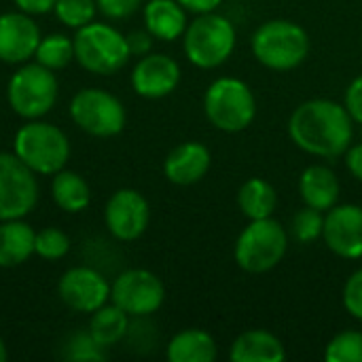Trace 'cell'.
I'll use <instances>...</instances> for the list:
<instances>
[{"instance_id":"cell-24","label":"cell","mask_w":362,"mask_h":362,"mask_svg":"<svg viewBox=\"0 0 362 362\" xmlns=\"http://www.w3.org/2000/svg\"><path fill=\"white\" fill-rule=\"evenodd\" d=\"M129 314H125L119 305L110 301V305H102L91 314L89 320V337L102 350L117 346L129 331Z\"/></svg>"},{"instance_id":"cell-27","label":"cell","mask_w":362,"mask_h":362,"mask_svg":"<svg viewBox=\"0 0 362 362\" xmlns=\"http://www.w3.org/2000/svg\"><path fill=\"white\" fill-rule=\"evenodd\" d=\"M325 231V212L312 206H303L291 221V235L299 244H310L322 238Z\"/></svg>"},{"instance_id":"cell-36","label":"cell","mask_w":362,"mask_h":362,"mask_svg":"<svg viewBox=\"0 0 362 362\" xmlns=\"http://www.w3.org/2000/svg\"><path fill=\"white\" fill-rule=\"evenodd\" d=\"M178 2L187 13H193V15L214 13L223 4V0H178Z\"/></svg>"},{"instance_id":"cell-9","label":"cell","mask_w":362,"mask_h":362,"mask_svg":"<svg viewBox=\"0 0 362 362\" xmlns=\"http://www.w3.org/2000/svg\"><path fill=\"white\" fill-rule=\"evenodd\" d=\"M70 119L89 136L112 138L123 132L127 115L117 95L100 87H87L72 95Z\"/></svg>"},{"instance_id":"cell-21","label":"cell","mask_w":362,"mask_h":362,"mask_svg":"<svg viewBox=\"0 0 362 362\" xmlns=\"http://www.w3.org/2000/svg\"><path fill=\"white\" fill-rule=\"evenodd\" d=\"M34 240L36 231L21 218L0 221V267L23 265L34 255Z\"/></svg>"},{"instance_id":"cell-23","label":"cell","mask_w":362,"mask_h":362,"mask_svg":"<svg viewBox=\"0 0 362 362\" xmlns=\"http://www.w3.org/2000/svg\"><path fill=\"white\" fill-rule=\"evenodd\" d=\"M51 197L55 206L68 214H78L87 210V206L91 204V191H89L87 180L81 174L66 170V168L53 174Z\"/></svg>"},{"instance_id":"cell-26","label":"cell","mask_w":362,"mask_h":362,"mask_svg":"<svg viewBox=\"0 0 362 362\" xmlns=\"http://www.w3.org/2000/svg\"><path fill=\"white\" fill-rule=\"evenodd\" d=\"M34 57L49 70H62L74 59V40L59 32L47 34L40 38Z\"/></svg>"},{"instance_id":"cell-18","label":"cell","mask_w":362,"mask_h":362,"mask_svg":"<svg viewBox=\"0 0 362 362\" xmlns=\"http://www.w3.org/2000/svg\"><path fill=\"white\" fill-rule=\"evenodd\" d=\"M229 358L233 362H282L286 348L278 335L265 329H250L233 339Z\"/></svg>"},{"instance_id":"cell-15","label":"cell","mask_w":362,"mask_h":362,"mask_svg":"<svg viewBox=\"0 0 362 362\" xmlns=\"http://www.w3.org/2000/svg\"><path fill=\"white\" fill-rule=\"evenodd\" d=\"M180 83V66L174 57L163 53L142 55L132 70V87L140 98L161 100L176 91Z\"/></svg>"},{"instance_id":"cell-4","label":"cell","mask_w":362,"mask_h":362,"mask_svg":"<svg viewBox=\"0 0 362 362\" xmlns=\"http://www.w3.org/2000/svg\"><path fill=\"white\" fill-rule=\"evenodd\" d=\"M235 42L238 32L233 23L216 11L197 15L182 34V49L187 59L202 70L223 66L231 57Z\"/></svg>"},{"instance_id":"cell-31","label":"cell","mask_w":362,"mask_h":362,"mask_svg":"<svg viewBox=\"0 0 362 362\" xmlns=\"http://www.w3.org/2000/svg\"><path fill=\"white\" fill-rule=\"evenodd\" d=\"M344 308L346 312L362 322V267L356 269L344 286Z\"/></svg>"},{"instance_id":"cell-13","label":"cell","mask_w":362,"mask_h":362,"mask_svg":"<svg viewBox=\"0 0 362 362\" xmlns=\"http://www.w3.org/2000/svg\"><path fill=\"white\" fill-rule=\"evenodd\" d=\"M57 295L66 308L81 314H93L110 301L108 280L93 267H72L57 282Z\"/></svg>"},{"instance_id":"cell-11","label":"cell","mask_w":362,"mask_h":362,"mask_svg":"<svg viewBox=\"0 0 362 362\" xmlns=\"http://www.w3.org/2000/svg\"><path fill=\"white\" fill-rule=\"evenodd\" d=\"M110 301L134 318H144L165 301V286L148 269H125L110 284Z\"/></svg>"},{"instance_id":"cell-3","label":"cell","mask_w":362,"mask_h":362,"mask_svg":"<svg viewBox=\"0 0 362 362\" xmlns=\"http://www.w3.org/2000/svg\"><path fill=\"white\" fill-rule=\"evenodd\" d=\"M13 153L40 176H53L64 170L70 159V142L62 127L47 121L30 119L21 125L13 140Z\"/></svg>"},{"instance_id":"cell-32","label":"cell","mask_w":362,"mask_h":362,"mask_svg":"<svg viewBox=\"0 0 362 362\" xmlns=\"http://www.w3.org/2000/svg\"><path fill=\"white\" fill-rule=\"evenodd\" d=\"M95 4L108 19H125L142 6V0H95Z\"/></svg>"},{"instance_id":"cell-34","label":"cell","mask_w":362,"mask_h":362,"mask_svg":"<svg viewBox=\"0 0 362 362\" xmlns=\"http://www.w3.org/2000/svg\"><path fill=\"white\" fill-rule=\"evenodd\" d=\"M125 38H127V45H129V53H132V55L142 57V55L151 53L153 34H151L148 30H136V32L127 34Z\"/></svg>"},{"instance_id":"cell-1","label":"cell","mask_w":362,"mask_h":362,"mask_svg":"<svg viewBox=\"0 0 362 362\" xmlns=\"http://www.w3.org/2000/svg\"><path fill=\"white\" fill-rule=\"evenodd\" d=\"M288 136L301 151L335 159L346 155L354 138V119L335 100L314 98L299 104L288 119Z\"/></svg>"},{"instance_id":"cell-25","label":"cell","mask_w":362,"mask_h":362,"mask_svg":"<svg viewBox=\"0 0 362 362\" xmlns=\"http://www.w3.org/2000/svg\"><path fill=\"white\" fill-rule=\"evenodd\" d=\"M238 206L248 221L269 218L278 208V193L272 182L263 178H248L238 191Z\"/></svg>"},{"instance_id":"cell-14","label":"cell","mask_w":362,"mask_h":362,"mask_svg":"<svg viewBox=\"0 0 362 362\" xmlns=\"http://www.w3.org/2000/svg\"><path fill=\"white\" fill-rule=\"evenodd\" d=\"M322 240L329 250L341 259H362V206L337 204L325 212Z\"/></svg>"},{"instance_id":"cell-17","label":"cell","mask_w":362,"mask_h":362,"mask_svg":"<svg viewBox=\"0 0 362 362\" xmlns=\"http://www.w3.org/2000/svg\"><path fill=\"white\" fill-rule=\"evenodd\" d=\"M212 155L210 148L202 142H182L172 148L163 161V174L172 185L191 187L210 172Z\"/></svg>"},{"instance_id":"cell-22","label":"cell","mask_w":362,"mask_h":362,"mask_svg":"<svg viewBox=\"0 0 362 362\" xmlns=\"http://www.w3.org/2000/svg\"><path fill=\"white\" fill-rule=\"evenodd\" d=\"M165 356L170 362H214L218 346L208 331L185 329L170 339Z\"/></svg>"},{"instance_id":"cell-12","label":"cell","mask_w":362,"mask_h":362,"mask_svg":"<svg viewBox=\"0 0 362 362\" xmlns=\"http://www.w3.org/2000/svg\"><path fill=\"white\" fill-rule=\"evenodd\" d=\"M104 223L115 240L134 242L148 229L151 206L140 191L119 189L104 206Z\"/></svg>"},{"instance_id":"cell-10","label":"cell","mask_w":362,"mask_h":362,"mask_svg":"<svg viewBox=\"0 0 362 362\" xmlns=\"http://www.w3.org/2000/svg\"><path fill=\"white\" fill-rule=\"evenodd\" d=\"M36 202V174L15 153H0V221L28 216Z\"/></svg>"},{"instance_id":"cell-2","label":"cell","mask_w":362,"mask_h":362,"mask_svg":"<svg viewBox=\"0 0 362 362\" xmlns=\"http://www.w3.org/2000/svg\"><path fill=\"white\" fill-rule=\"evenodd\" d=\"M250 47L261 66L288 72L308 59L312 40L303 25L291 19H269L255 30Z\"/></svg>"},{"instance_id":"cell-35","label":"cell","mask_w":362,"mask_h":362,"mask_svg":"<svg viewBox=\"0 0 362 362\" xmlns=\"http://www.w3.org/2000/svg\"><path fill=\"white\" fill-rule=\"evenodd\" d=\"M15 6L28 15H45L49 11H53L55 0H13Z\"/></svg>"},{"instance_id":"cell-33","label":"cell","mask_w":362,"mask_h":362,"mask_svg":"<svg viewBox=\"0 0 362 362\" xmlns=\"http://www.w3.org/2000/svg\"><path fill=\"white\" fill-rule=\"evenodd\" d=\"M344 106L348 108L350 117L354 119V123L362 125V74H358L346 89L344 95Z\"/></svg>"},{"instance_id":"cell-29","label":"cell","mask_w":362,"mask_h":362,"mask_svg":"<svg viewBox=\"0 0 362 362\" xmlns=\"http://www.w3.org/2000/svg\"><path fill=\"white\" fill-rule=\"evenodd\" d=\"M325 361L329 362H362V333L341 331L337 333L325 350Z\"/></svg>"},{"instance_id":"cell-37","label":"cell","mask_w":362,"mask_h":362,"mask_svg":"<svg viewBox=\"0 0 362 362\" xmlns=\"http://www.w3.org/2000/svg\"><path fill=\"white\" fill-rule=\"evenodd\" d=\"M346 165L350 170V174L362 182V142L358 144H352L348 151H346Z\"/></svg>"},{"instance_id":"cell-19","label":"cell","mask_w":362,"mask_h":362,"mask_svg":"<svg viewBox=\"0 0 362 362\" xmlns=\"http://www.w3.org/2000/svg\"><path fill=\"white\" fill-rule=\"evenodd\" d=\"M299 193L305 206L329 212L339 202L341 185L337 174L327 165H308L299 176Z\"/></svg>"},{"instance_id":"cell-20","label":"cell","mask_w":362,"mask_h":362,"mask_svg":"<svg viewBox=\"0 0 362 362\" xmlns=\"http://www.w3.org/2000/svg\"><path fill=\"white\" fill-rule=\"evenodd\" d=\"M144 28L157 40L172 42L180 38L189 25L187 11L180 6L178 0H148L142 11Z\"/></svg>"},{"instance_id":"cell-8","label":"cell","mask_w":362,"mask_h":362,"mask_svg":"<svg viewBox=\"0 0 362 362\" xmlns=\"http://www.w3.org/2000/svg\"><path fill=\"white\" fill-rule=\"evenodd\" d=\"M59 85L53 70L42 64H23L6 85V100L21 119H40L57 102Z\"/></svg>"},{"instance_id":"cell-28","label":"cell","mask_w":362,"mask_h":362,"mask_svg":"<svg viewBox=\"0 0 362 362\" xmlns=\"http://www.w3.org/2000/svg\"><path fill=\"white\" fill-rule=\"evenodd\" d=\"M53 13L64 25L78 30L95 19L98 4L95 0H55Z\"/></svg>"},{"instance_id":"cell-5","label":"cell","mask_w":362,"mask_h":362,"mask_svg":"<svg viewBox=\"0 0 362 362\" xmlns=\"http://www.w3.org/2000/svg\"><path fill=\"white\" fill-rule=\"evenodd\" d=\"M72 40L76 64L91 74H117L132 57L127 38L110 23L91 21L78 28Z\"/></svg>"},{"instance_id":"cell-6","label":"cell","mask_w":362,"mask_h":362,"mask_svg":"<svg viewBox=\"0 0 362 362\" xmlns=\"http://www.w3.org/2000/svg\"><path fill=\"white\" fill-rule=\"evenodd\" d=\"M204 112L208 121L227 134L250 127L257 117V98L248 83L235 76H223L210 83L204 95Z\"/></svg>"},{"instance_id":"cell-16","label":"cell","mask_w":362,"mask_h":362,"mask_svg":"<svg viewBox=\"0 0 362 362\" xmlns=\"http://www.w3.org/2000/svg\"><path fill=\"white\" fill-rule=\"evenodd\" d=\"M40 38V30L32 15L23 11L0 15V62L25 64L34 57Z\"/></svg>"},{"instance_id":"cell-7","label":"cell","mask_w":362,"mask_h":362,"mask_svg":"<svg viewBox=\"0 0 362 362\" xmlns=\"http://www.w3.org/2000/svg\"><path fill=\"white\" fill-rule=\"evenodd\" d=\"M288 250V231L274 216L250 221L238 235L233 259L246 274H265L280 265Z\"/></svg>"},{"instance_id":"cell-30","label":"cell","mask_w":362,"mask_h":362,"mask_svg":"<svg viewBox=\"0 0 362 362\" xmlns=\"http://www.w3.org/2000/svg\"><path fill=\"white\" fill-rule=\"evenodd\" d=\"M70 250V238L57 227H45L36 231L34 240V255L45 261H59Z\"/></svg>"},{"instance_id":"cell-38","label":"cell","mask_w":362,"mask_h":362,"mask_svg":"<svg viewBox=\"0 0 362 362\" xmlns=\"http://www.w3.org/2000/svg\"><path fill=\"white\" fill-rule=\"evenodd\" d=\"M6 358H8V352H6V346L0 337V362H6Z\"/></svg>"}]
</instances>
